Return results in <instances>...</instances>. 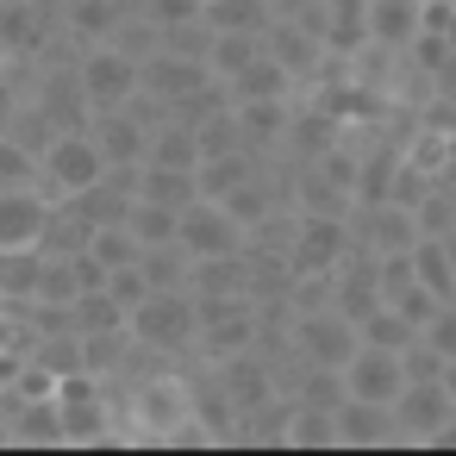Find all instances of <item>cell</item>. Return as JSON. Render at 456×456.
<instances>
[{
	"instance_id": "1",
	"label": "cell",
	"mask_w": 456,
	"mask_h": 456,
	"mask_svg": "<svg viewBox=\"0 0 456 456\" xmlns=\"http://www.w3.org/2000/svg\"><path fill=\"white\" fill-rule=\"evenodd\" d=\"M194 325H200V300L194 288H151L132 313H126V331L163 356H182L194 350Z\"/></svg>"
},
{
	"instance_id": "2",
	"label": "cell",
	"mask_w": 456,
	"mask_h": 456,
	"mask_svg": "<svg viewBox=\"0 0 456 456\" xmlns=\"http://www.w3.org/2000/svg\"><path fill=\"white\" fill-rule=\"evenodd\" d=\"M51 394H57V412H63V437L69 444L113 437V400H107V381L94 369H63Z\"/></svg>"
},
{
	"instance_id": "3",
	"label": "cell",
	"mask_w": 456,
	"mask_h": 456,
	"mask_svg": "<svg viewBox=\"0 0 456 456\" xmlns=\"http://www.w3.org/2000/svg\"><path fill=\"white\" fill-rule=\"evenodd\" d=\"M76 82H82V94H88L94 113H101V107H126V101L138 94V57L119 51L113 38L82 45V51H76Z\"/></svg>"
},
{
	"instance_id": "4",
	"label": "cell",
	"mask_w": 456,
	"mask_h": 456,
	"mask_svg": "<svg viewBox=\"0 0 456 456\" xmlns=\"http://www.w3.org/2000/svg\"><path fill=\"white\" fill-rule=\"evenodd\" d=\"M288 338H294V356H300V362H331V369H344L350 350L362 344V338H356V319H344L338 306L288 313Z\"/></svg>"
},
{
	"instance_id": "5",
	"label": "cell",
	"mask_w": 456,
	"mask_h": 456,
	"mask_svg": "<svg viewBox=\"0 0 456 456\" xmlns=\"http://www.w3.org/2000/svg\"><path fill=\"white\" fill-rule=\"evenodd\" d=\"M350 213H300L294 207V238H288V269L294 275H313V269H331L344 250H350Z\"/></svg>"
},
{
	"instance_id": "6",
	"label": "cell",
	"mask_w": 456,
	"mask_h": 456,
	"mask_svg": "<svg viewBox=\"0 0 456 456\" xmlns=\"http://www.w3.org/2000/svg\"><path fill=\"white\" fill-rule=\"evenodd\" d=\"M101 175H107V157H101V144L88 138V126H69V132L51 138V151H45V188H51V194H82V188L101 182Z\"/></svg>"
},
{
	"instance_id": "7",
	"label": "cell",
	"mask_w": 456,
	"mask_h": 456,
	"mask_svg": "<svg viewBox=\"0 0 456 456\" xmlns=\"http://www.w3.org/2000/svg\"><path fill=\"white\" fill-rule=\"evenodd\" d=\"M63 194H51L45 182H13L0 188V250H32L45 238V219Z\"/></svg>"
},
{
	"instance_id": "8",
	"label": "cell",
	"mask_w": 456,
	"mask_h": 456,
	"mask_svg": "<svg viewBox=\"0 0 456 456\" xmlns=\"http://www.w3.org/2000/svg\"><path fill=\"white\" fill-rule=\"evenodd\" d=\"M175 244L188 250V256H232V250H244V225L219 207V200H207V194H194L188 207H182V225H175Z\"/></svg>"
},
{
	"instance_id": "9",
	"label": "cell",
	"mask_w": 456,
	"mask_h": 456,
	"mask_svg": "<svg viewBox=\"0 0 456 456\" xmlns=\"http://www.w3.org/2000/svg\"><path fill=\"white\" fill-rule=\"evenodd\" d=\"M88 138L101 144L107 169H138V163L151 157V126L138 119L132 101H126V107H101V113L88 119Z\"/></svg>"
},
{
	"instance_id": "10",
	"label": "cell",
	"mask_w": 456,
	"mask_h": 456,
	"mask_svg": "<svg viewBox=\"0 0 456 456\" xmlns=\"http://www.w3.org/2000/svg\"><path fill=\"white\" fill-rule=\"evenodd\" d=\"M456 412L450 387L431 375V381H400L394 394V419H400V444H431V431Z\"/></svg>"
},
{
	"instance_id": "11",
	"label": "cell",
	"mask_w": 456,
	"mask_h": 456,
	"mask_svg": "<svg viewBox=\"0 0 456 456\" xmlns=\"http://www.w3.org/2000/svg\"><path fill=\"white\" fill-rule=\"evenodd\" d=\"M263 45H269V57L300 82V94L313 88V76H319V57H325V38L313 32V26H300V20H288V13H275L269 20V32H263Z\"/></svg>"
},
{
	"instance_id": "12",
	"label": "cell",
	"mask_w": 456,
	"mask_h": 456,
	"mask_svg": "<svg viewBox=\"0 0 456 456\" xmlns=\"http://www.w3.org/2000/svg\"><path fill=\"white\" fill-rule=\"evenodd\" d=\"M400 381H406V369H400V350L356 344V350H350V362H344V387H350L356 400H387V406H394Z\"/></svg>"
},
{
	"instance_id": "13",
	"label": "cell",
	"mask_w": 456,
	"mask_h": 456,
	"mask_svg": "<svg viewBox=\"0 0 456 456\" xmlns=\"http://www.w3.org/2000/svg\"><path fill=\"white\" fill-rule=\"evenodd\" d=\"M394 437H400V419H394L387 400H356V394H344V406H338V444L375 450V444H394Z\"/></svg>"
},
{
	"instance_id": "14",
	"label": "cell",
	"mask_w": 456,
	"mask_h": 456,
	"mask_svg": "<svg viewBox=\"0 0 456 456\" xmlns=\"http://www.w3.org/2000/svg\"><path fill=\"white\" fill-rule=\"evenodd\" d=\"M425 32V0H369V45L406 51Z\"/></svg>"
},
{
	"instance_id": "15",
	"label": "cell",
	"mask_w": 456,
	"mask_h": 456,
	"mask_svg": "<svg viewBox=\"0 0 456 456\" xmlns=\"http://www.w3.org/2000/svg\"><path fill=\"white\" fill-rule=\"evenodd\" d=\"M232 107H238L244 144H250V151H263V157H281V138H288L294 101H232Z\"/></svg>"
},
{
	"instance_id": "16",
	"label": "cell",
	"mask_w": 456,
	"mask_h": 456,
	"mask_svg": "<svg viewBox=\"0 0 456 456\" xmlns=\"http://www.w3.org/2000/svg\"><path fill=\"white\" fill-rule=\"evenodd\" d=\"M225 88H232V101H294V94H300V82H294L269 51H263V57H250Z\"/></svg>"
},
{
	"instance_id": "17",
	"label": "cell",
	"mask_w": 456,
	"mask_h": 456,
	"mask_svg": "<svg viewBox=\"0 0 456 456\" xmlns=\"http://www.w3.org/2000/svg\"><path fill=\"white\" fill-rule=\"evenodd\" d=\"M7 437H13V444H69V437H63V412H57V394L20 400V406L7 412Z\"/></svg>"
},
{
	"instance_id": "18",
	"label": "cell",
	"mask_w": 456,
	"mask_h": 456,
	"mask_svg": "<svg viewBox=\"0 0 456 456\" xmlns=\"http://www.w3.org/2000/svg\"><path fill=\"white\" fill-rule=\"evenodd\" d=\"M126 225H132V238H138V244H175L182 207H169V200H151V194H132V207H126Z\"/></svg>"
},
{
	"instance_id": "19",
	"label": "cell",
	"mask_w": 456,
	"mask_h": 456,
	"mask_svg": "<svg viewBox=\"0 0 456 456\" xmlns=\"http://www.w3.org/2000/svg\"><path fill=\"white\" fill-rule=\"evenodd\" d=\"M412 275H419L437 300H456V263H450V244H444L437 232H425V238L412 244Z\"/></svg>"
},
{
	"instance_id": "20",
	"label": "cell",
	"mask_w": 456,
	"mask_h": 456,
	"mask_svg": "<svg viewBox=\"0 0 456 456\" xmlns=\"http://www.w3.org/2000/svg\"><path fill=\"white\" fill-rule=\"evenodd\" d=\"M144 163L194 169V163H200V138H194V126H188V119H163V126H151V157H144Z\"/></svg>"
},
{
	"instance_id": "21",
	"label": "cell",
	"mask_w": 456,
	"mask_h": 456,
	"mask_svg": "<svg viewBox=\"0 0 456 456\" xmlns=\"http://www.w3.org/2000/svg\"><path fill=\"white\" fill-rule=\"evenodd\" d=\"M200 13L213 32H269V20H275L269 0H200Z\"/></svg>"
},
{
	"instance_id": "22",
	"label": "cell",
	"mask_w": 456,
	"mask_h": 456,
	"mask_svg": "<svg viewBox=\"0 0 456 456\" xmlns=\"http://www.w3.org/2000/svg\"><path fill=\"white\" fill-rule=\"evenodd\" d=\"M288 444H294V450H331V444H338V412L294 400V412H288Z\"/></svg>"
},
{
	"instance_id": "23",
	"label": "cell",
	"mask_w": 456,
	"mask_h": 456,
	"mask_svg": "<svg viewBox=\"0 0 456 456\" xmlns=\"http://www.w3.org/2000/svg\"><path fill=\"white\" fill-rule=\"evenodd\" d=\"M213 26H207V13H194V20H175V26H157V51H169V57H194V63H207V51H213Z\"/></svg>"
},
{
	"instance_id": "24",
	"label": "cell",
	"mask_w": 456,
	"mask_h": 456,
	"mask_svg": "<svg viewBox=\"0 0 456 456\" xmlns=\"http://www.w3.org/2000/svg\"><path fill=\"white\" fill-rule=\"evenodd\" d=\"M138 194L151 200H169V207H188L200 188H194V169H169V163H138Z\"/></svg>"
},
{
	"instance_id": "25",
	"label": "cell",
	"mask_w": 456,
	"mask_h": 456,
	"mask_svg": "<svg viewBox=\"0 0 456 456\" xmlns=\"http://www.w3.org/2000/svg\"><path fill=\"white\" fill-rule=\"evenodd\" d=\"M138 269H144L151 288H188L194 256H188L182 244H144V250H138Z\"/></svg>"
},
{
	"instance_id": "26",
	"label": "cell",
	"mask_w": 456,
	"mask_h": 456,
	"mask_svg": "<svg viewBox=\"0 0 456 456\" xmlns=\"http://www.w3.org/2000/svg\"><path fill=\"white\" fill-rule=\"evenodd\" d=\"M356 338H362V344H381V350H406V344L419 338V325H412V319H400V306H387V300H381L375 313H362V319H356Z\"/></svg>"
},
{
	"instance_id": "27",
	"label": "cell",
	"mask_w": 456,
	"mask_h": 456,
	"mask_svg": "<svg viewBox=\"0 0 456 456\" xmlns=\"http://www.w3.org/2000/svg\"><path fill=\"white\" fill-rule=\"evenodd\" d=\"M263 51H269V45H263V32H219V38H213V51H207V69L232 82V76H238L250 57H263Z\"/></svg>"
},
{
	"instance_id": "28",
	"label": "cell",
	"mask_w": 456,
	"mask_h": 456,
	"mask_svg": "<svg viewBox=\"0 0 456 456\" xmlns=\"http://www.w3.org/2000/svg\"><path fill=\"white\" fill-rule=\"evenodd\" d=\"M400 157H406V163H419V169H431V175H444V169H450V157H456V144H450V132H444L437 119H431V126L419 119V132L406 138V151H400Z\"/></svg>"
},
{
	"instance_id": "29",
	"label": "cell",
	"mask_w": 456,
	"mask_h": 456,
	"mask_svg": "<svg viewBox=\"0 0 456 456\" xmlns=\"http://www.w3.org/2000/svg\"><path fill=\"white\" fill-rule=\"evenodd\" d=\"M194 138H200V157H219V151H250V144H244V126H238V107H219V113L194 119Z\"/></svg>"
},
{
	"instance_id": "30",
	"label": "cell",
	"mask_w": 456,
	"mask_h": 456,
	"mask_svg": "<svg viewBox=\"0 0 456 456\" xmlns=\"http://www.w3.org/2000/svg\"><path fill=\"white\" fill-rule=\"evenodd\" d=\"M88 250L101 256V269H119V263H132L144 244L132 238V225H126V219H113V225H94V232H88Z\"/></svg>"
},
{
	"instance_id": "31",
	"label": "cell",
	"mask_w": 456,
	"mask_h": 456,
	"mask_svg": "<svg viewBox=\"0 0 456 456\" xmlns=\"http://www.w3.org/2000/svg\"><path fill=\"white\" fill-rule=\"evenodd\" d=\"M13 182H45V157L26 151L13 132H0V188H13Z\"/></svg>"
},
{
	"instance_id": "32",
	"label": "cell",
	"mask_w": 456,
	"mask_h": 456,
	"mask_svg": "<svg viewBox=\"0 0 456 456\" xmlns=\"http://www.w3.org/2000/svg\"><path fill=\"white\" fill-rule=\"evenodd\" d=\"M431 188H437V175L400 157V163H394V182H387V200H394V207H412V213H419V200H425Z\"/></svg>"
},
{
	"instance_id": "33",
	"label": "cell",
	"mask_w": 456,
	"mask_h": 456,
	"mask_svg": "<svg viewBox=\"0 0 456 456\" xmlns=\"http://www.w3.org/2000/svg\"><path fill=\"white\" fill-rule=\"evenodd\" d=\"M387 306H400V319H412V325L425 331V319H431V313H437L444 300H437V294H431V288H425V281L412 275L406 288H394V294H387Z\"/></svg>"
},
{
	"instance_id": "34",
	"label": "cell",
	"mask_w": 456,
	"mask_h": 456,
	"mask_svg": "<svg viewBox=\"0 0 456 456\" xmlns=\"http://www.w3.org/2000/svg\"><path fill=\"white\" fill-rule=\"evenodd\" d=\"M101 288H107V294H113V300L126 306V313H132V306H138V300L151 294V281H144L138 256H132V263H119V269H107V281H101Z\"/></svg>"
},
{
	"instance_id": "35",
	"label": "cell",
	"mask_w": 456,
	"mask_h": 456,
	"mask_svg": "<svg viewBox=\"0 0 456 456\" xmlns=\"http://www.w3.org/2000/svg\"><path fill=\"white\" fill-rule=\"evenodd\" d=\"M419 338H425L437 356H456V300H444V306L425 319V331H419Z\"/></svg>"
},
{
	"instance_id": "36",
	"label": "cell",
	"mask_w": 456,
	"mask_h": 456,
	"mask_svg": "<svg viewBox=\"0 0 456 456\" xmlns=\"http://www.w3.org/2000/svg\"><path fill=\"white\" fill-rule=\"evenodd\" d=\"M444 387H450V400H456V356H444V375H437Z\"/></svg>"
}]
</instances>
